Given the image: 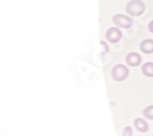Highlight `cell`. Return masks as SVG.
<instances>
[{"instance_id": "1", "label": "cell", "mask_w": 153, "mask_h": 136, "mask_svg": "<svg viewBox=\"0 0 153 136\" xmlns=\"http://www.w3.org/2000/svg\"><path fill=\"white\" fill-rule=\"evenodd\" d=\"M126 12L132 17L136 16H141L143 12H145V4L141 1V0H130L129 3L126 4Z\"/></svg>"}, {"instance_id": "2", "label": "cell", "mask_w": 153, "mask_h": 136, "mask_svg": "<svg viewBox=\"0 0 153 136\" xmlns=\"http://www.w3.org/2000/svg\"><path fill=\"white\" fill-rule=\"evenodd\" d=\"M127 76H129V69H127L126 65L117 64L115 66L111 69V77H113V80L120 82V81L126 80Z\"/></svg>"}, {"instance_id": "3", "label": "cell", "mask_w": 153, "mask_h": 136, "mask_svg": "<svg viewBox=\"0 0 153 136\" xmlns=\"http://www.w3.org/2000/svg\"><path fill=\"white\" fill-rule=\"evenodd\" d=\"M111 20L115 23V26L119 28H130L134 25V20L130 16L123 15V14H115Z\"/></svg>"}, {"instance_id": "4", "label": "cell", "mask_w": 153, "mask_h": 136, "mask_svg": "<svg viewBox=\"0 0 153 136\" xmlns=\"http://www.w3.org/2000/svg\"><path fill=\"white\" fill-rule=\"evenodd\" d=\"M123 38V32L120 31L119 27H110L105 32V39L109 43H118Z\"/></svg>"}, {"instance_id": "5", "label": "cell", "mask_w": 153, "mask_h": 136, "mask_svg": "<svg viewBox=\"0 0 153 136\" xmlns=\"http://www.w3.org/2000/svg\"><path fill=\"white\" fill-rule=\"evenodd\" d=\"M126 64L129 65V66H132V68H136V66H138V65H141V63H142V58H141V55H140L138 53H136V52H131V53H129L126 55Z\"/></svg>"}, {"instance_id": "6", "label": "cell", "mask_w": 153, "mask_h": 136, "mask_svg": "<svg viewBox=\"0 0 153 136\" xmlns=\"http://www.w3.org/2000/svg\"><path fill=\"white\" fill-rule=\"evenodd\" d=\"M134 126L140 131V132H147L149 126H148V123L142 119V118H136L134 120Z\"/></svg>"}, {"instance_id": "7", "label": "cell", "mask_w": 153, "mask_h": 136, "mask_svg": "<svg viewBox=\"0 0 153 136\" xmlns=\"http://www.w3.org/2000/svg\"><path fill=\"white\" fill-rule=\"evenodd\" d=\"M140 49L145 54H152L153 53V39H145L140 44Z\"/></svg>"}, {"instance_id": "8", "label": "cell", "mask_w": 153, "mask_h": 136, "mask_svg": "<svg viewBox=\"0 0 153 136\" xmlns=\"http://www.w3.org/2000/svg\"><path fill=\"white\" fill-rule=\"evenodd\" d=\"M142 74L147 77H153V63L148 61V63H145L142 65Z\"/></svg>"}, {"instance_id": "9", "label": "cell", "mask_w": 153, "mask_h": 136, "mask_svg": "<svg viewBox=\"0 0 153 136\" xmlns=\"http://www.w3.org/2000/svg\"><path fill=\"white\" fill-rule=\"evenodd\" d=\"M143 117L146 119L153 120V106H148L143 109Z\"/></svg>"}, {"instance_id": "10", "label": "cell", "mask_w": 153, "mask_h": 136, "mask_svg": "<svg viewBox=\"0 0 153 136\" xmlns=\"http://www.w3.org/2000/svg\"><path fill=\"white\" fill-rule=\"evenodd\" d=\"M134 135V131H132V128L131 126H126L124 128L123 130V135L121 136H132Z\"/></svg>"}, {"instance_id": "11", "label": "cell", "mask_w": 153, "mask_h": 136, "mask_svg": "<svg viewBox=\"0 0 153 136\" xmlns=\"http://www.w3.org/2000/svg\"><path fill=\"white\" fill-rule=\"evenodd\" d=\"M148 30H149V32H152V33H153V20L148 23Z\"/></svg>"}]
</instances>
